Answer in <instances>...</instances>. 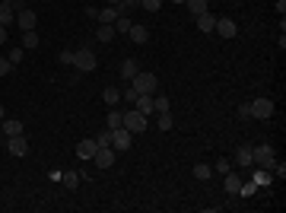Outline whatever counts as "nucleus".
<instances>
[{"label": "nucleus", "instance_id": "nucleus-21", "mask_svg": "<svg viewBox=\"0 0 286 213\" xmlns=\"http://www.w3.org/2000/svg\"><path fill=\"white\" fill-rule=\"evenodd\" d=\"M118 16H121V13H118V6H102V13H99L95 19H99V23H108V26H112Z\"/></svg>", "mask_w": 286, "mask_h": 213}, {"label": "nucleus", "instance_id": "nucleus-32", "mask_svg": "<svg viewBox=\"0 0 286 213\" xmlns=\"http://www.w3.org/2000/svg\"><path fill=\"white\" fill-rule=\"evenodd\" d=\"M156 128H159V131H172V115H169V111H162V115L156 118Z\"/></svg>", "mask_w": 286, "mask_h": 213}, {"label": "nucleus", "instance_id": "nucleus-42", "mask_svg": "<svg viewBox=\"0 0 286 213\" xmlns=\"http://www.w3.org/2000/svg\"><path fill=\"white\" fill-rule=\"evenodd\" d=\"M274 172H277V178H286V162H277Z\"/></svg>", "mask_w": 286, "mask_h": 213}, {"label": "nucleus", "instance_id": "nucleus-25", "mask_svg": "<svg viewBox=\"0 0 286 213\" xmlns=\"http://www.w3.org/2000/svg\"><path fill=\"white\" fill-rule=\"evenodd\" d=\"M112 26H114V32H118V35H127V32H131V26H134V23H131V16H118V19H114Z\"/></svg>", "mask_w": 286, "mask_h": 213}, {"label": "nucleus", "instance_id": "nucleus-19", "mask_svg": "<svg viewBox=\"0 0 286 213\" xmlns=\"http://www.w3.org/2000/svg\"><path fill=\"white\" fill-rule=\"evenodd\" d=\"M83 178H86V175H80V172H60V182H64V185H67V188H70V191H77Z\"/></svg>", "mask_w": 286, "mask_h": 213}, {"label": "nucleus", "instance_id": "nucleus-5", "mask_svg": "<svg viewBox=\"0 0 286 213\" xmlns=\"http://www.w3.org/2000/svg\"><path fill=\"white\" fill-rule=\"evenodd\" d=\"M95 64H99V61H95V54H92L89 48H80L77 54H73V67L83 70V73H92V70H95Z\"/></svg>", "mask_w": 286, "mask_h": 213}, {"label": "nucleus", "instance_id": "nucleus-37", "mask_svg": "<svg viewBox=\"0 0 286 213\" xmlns=\"http://www.w3.org/2000/svg\"><path fill=\"white\" fill-rule=\"evenodd\" d=\"M95 143H99V146H112V131H102V134L95 137Z\"/></svg>", "mask_w": 286, "mask_h": 213}, {"label": "nucleus", "instance_id": "nucleus-8", "mask_svg": "<svg viewBox=\"0 0 286 213\" xmlns=\"http://www.w3.org/2000/svg\"><path fill=\"white\" fill-rule=\"evenodd\" d=\"M114 159H118V153H114L112 146H99V150H95V156H92V162L99 165V169H112Z\"/></svg>", "mask_w": 286, "mask_h": 213}, {"label": "nucleus", "instance_id": "nucleus-44", "mask_svg": "<svg viewBox=\"0 0 286 213\" xmlns=\"http://www.w3.org/2000/svg\"><path fill=\"white\" fill-rule=\"evenodd\" d=\"M121 3V0H105V6H118Z\"/></svg>", "mask_w": 286, "mask_h": 213}, {"label": "nucleus", "instance_id": "nucleus-28", "mask_svg": "<svg viewBox=\"0 0 286 213\" xmlns=\"http://www.w3.org/2000/svg\"><path fill=\"white\" fill-rule=\"evenodd\" d=\"M257 194V182L251 178V182H242V188H238V197H255Z\"/></svg>", "mask_w": 286, "mask_h": 213}, {"label": "nucleus", "instance_id": "nucleus-29", "mask_svg": "<svg viewBox=\"0 0 286 213\" xmlns=\"http://www.w3.org/2000/svg\"><path fill=\"white\" fill-rule=\"evenodd\" d=\"M153 108L162 115V111H169V108H172V99H169V96H156V99H153Z\"/></svg>", "mask_w": 286, "mask_h": 213}, {"label": "nucleus", "instance_id": "nucleus-13", "mask_svg": "<svg viewBox=\"0 0 286 213\" xmlns=\"http://www.w3.org/2000/svg\"><path fill=\"white\" fill-rule=\"evenodd\" d=\"M235 165H242V169H248V165H251V143H242L235 150Z\"/></svg>", "mask_w": 286, "mask_h": 213}, {"label": "nucleus", "instance_id": "nucleus-4", "mask_svg": "<svg viewBox=\"0 0 286 213\" xmlns=\"http://www.w3.org/2000/svg\"><path fill=\"white\" fill-rule=\"evenodd\" d=\"M131 143H134V134H131L127 128L112 131V150H114V153H127V150H131Z\"/></svg>", "mask_w": 286, "mask_h": 213}, {"label": "nucleus", "instance_id": "nucleus-7", "mask_svg": "<svg viewBox=\"0 0 286 213\" xmlns=\"http://www.w3.org/2000/svg\"><path fill=\"white\" fill-rule=\"evenodd\" d=\"M213 32H216L220 38H235L238 26H235V19H229V16H216V26H213Z\"/></svg>", "mask_w": 286, "mask_h": 213}, {"label": "nucleus", "instance_id": "nucleus-24", "mask_svg": "<svg viewBox=\"0 0 286 213\" xmlns=\"http://www.w3.org/2000/svg\"><path fill=\"white\" fill-rule=\"evenodd\" d=\"M185 6L191 10V16H200V13H207V0H185Z\"/></svg>", "mask_w": 286, "mask_h": 213}, {"label": "nucleus", "instance_id": "nucleus-2", "mask_svg": "<svg viewBox=\"0 0 286 213\" xmlns=\"http://www.w3.org/2000/svg\"><path fill=\"white\" fill-rule=\"evenodd\" d=\"M146 121H149L146 115H140L137 108H131V111H124V121H121V128H127L131 134H143V131H146Z\"/></svg>", "mask_w": 286, "mask_h": 213}, {"label": "nucleus", "instance_id": "nucleus-38", "mask_svg": "<svg viewBox=\"0 0 286 213\" xmlns=\"http://www.w3.org/2000/svg\"><path fill=\"white\" fill-rule=\"evenodd\" d=\"M213 169L220 172V175H226V172H229V159H223V156H220V159H216V165H213Z\"/></svg>", "mask_w": 286, "mask_h": 213}, {"label": "nucleus", "instance_id": "nucleus-46", "mask_svg": "<svg viewBox=\"0 0 286 213\" xmlns=\"http://www.w3.org/2000/svg\"><path fill=\"white\" fill-rule=\"evenodd\" d=\"M0 3H13V0H0Z\"/></svg>", "mask_w": 286, "mask_h": 213}, {"label": "nucleus", "instance_id": "nucleus-23", "mask_svg": "<svg viewBox=\"0 0 286 213\" xmlns=\"http://www.w3.org/2000/svg\"><path fill=\"white\" fill-rule=\"evenodd\" d=\"M121 121H124V115H121L118 108H112V111H108V118H105V128H108V131H118Z\"/></svg>", "mask_w": 286, "mask_h": 213}, {"label": "nucleus", "instance_id": "nucleus-6", "mask_svg": "<svg viewBox=\"0 0 286 213\" xmlns=\"http://www.w3.org/2000/svg\"><path fill=\"white\" fill-rule=\"evenodd\" d=\"M248 108H251V118H261V121L274 118V102L270 99H255V102H248Z\"/></svg>", "mask_w": 286, "mask_h": 213}, {"label": "nucleus", "instance_id": "nucleus-34", "mask_svg": "<svg viewBox=\"0 0 286 213\" xmlns=\"http://www.w3.org/2000/svg\"><path fill=\"white\" fill-rule=\"evenodd\" d=\"M137 96H140V92H137V89H134V86H131V83H127V89H124V92H121V99H124V102H137Z\"/></svg>", "mask_w": 286, "mask_h": 213}, {"label": "nucleus", "instance_id": "nucleus-20", "mask_svg": "<svg viewBox=\"0 0 286 213\" xmlns=\"http://www.w3.org/2000/svg\"><path fill=\"white\" fill-rule=\"evenodd\" d=\"M134 105H137V111H140V115H146V118L156 111L153 108V96H137V102H134Z\"/></svg>", "mask_w": 286, "mask_h": 213}, {"label": "nucleus", "instance_id": "nucleus-41", "mask_svg": "<svg viewBox=\"0 0 286 213\" xmlns=\"http://www.w3.org/2000/svg\"><path fill=\"white\" fill-rule=\"evenodd\" d=\"M235 115L242 118V121H245V118H251V108H248V102H242V105H238V108H235Z\"/></svg>", "mask_w": 286, "mask_h": 213}, {"label": "nucleus", "instance_id": "nucleus-17", "mask_svg": "<svg viewBox=\"0 0 286 213\" xmlns=\"http://www.w3.org/2000/svg\"><path fill=\"white\" fill-rule=\"evenodd\" d=\"M137 73H140V64H137V61H134V57H127V61H124V64H121V77H124V80H127V83H131V80H134V77H137Z\"/></svg>", "mask_w": 286, "mask_h": 213}, {"label": "nucleus", "instance_id": "nucleus-35", "mask_svg": "<svg viewBox=\"0 0 286 213\" xmlns=\"http://www.w3.org/2000/svg\"><path fill=\"white\" fill-rule=\"evenodd\" d=\"M23 51H26V48H13V51H10V54H6V61H10V64H13V67H16V64H19V61H23Z\"/></svg>", "mask_w": 286, "mask_h": 213}, {"label": "nucleus", "instance_id": "nucleus-31", "mask_svg": "<svg viewBox=\"0 0 286 213\" xmlns=\"http://www.w3.org/2000/svg\"><path fill=\"white\" fill-rule=\"evenodd\" d=\"M210 175H213V169H210V165H203V162H197V165H194V178H200V182H207Z\"/></svg>", "mask_w": 286, "mask_h": 213}, {"label": "nucleus", "instance_id": "nucleus-18", "mask_svg": "<svg viewBox=\"0 0 286 213\" xmlns=\"http://www.w3.org/2000/svg\"><path fill=\"white\" fill-rule=\"evenodd\" d=\"M127 35H131V42H137V45H146V38H149V29H146V26H137V23H134Z\"/></svg>", "mask_w": 286, "mask_h": 213}, {"label": "nucleus", "instance_id": "nucleus-22", "mask_svg": "<svg viewBox=\"0 0 286 213\" xmlns=\"http://www.w3.org/2000/svg\"><path fill=\"white\" fill-rule=\"evenodd\" d=\"M10 23H16V10L10 3H0V26H10Z\"/></svg>", "mask_w": 286, "mask_h": 213}, {"label": "nucleus", "instance_id": "nucleus-12", "mask_svg": "<svg viewBox=\"0 0 286 213\" xmlns=\"http://www.w3.org/2000/svg\"><path fill=\"white\" fill-rule=\"evenodd\" d=\"M223 188H226V194H229V197H235V194H238V188H242V178H238L235 172H226V178H223Z\"/></svg>", "mask_w": 286, "mask_h": 213}, {"label": "nucleus", "instance_id": "nucleus-16", "mask_svg": "<svg viewBox=\"0 0 286 213\" xmlns=\"http://www.w3.org/2000/svg\"><path fill=\"white\" fill-rule=\"evenodd\" d=\"M197 19V29H200V32H213V26H216V16H213V13H200V16H194Z\"/></svg>", "mask_w": 286, "mask_h": 213}, {"label": "nucleus", "instance_id": "nucleus-39", "mask_svg": "<svg viewBox=\"0 0 286 213\" xmlns=\"http://www.w3.org/2000/svg\"><path fill=\"white\" fill-rule=\"evenodd\" d=\"M10 73H13V64L6 57H0V77H10Z\"/></svg>", "mask_w": 286, "mask_h": 213}, {"label": "nucleus", "instance_id": "nucleus-3", "mask_svg": "<svg viewBox=\"0 0 286 213\" xmlns=\"http://www.w3.org/2000/svg\"><path fill=\"white\" fill-rule=\"evenodd\" d=\"M131 86L140 92V96H153V92H156V86H159V80H156L153 73H143V70H140L137 77L131 80Z\"/></svg>", "mask_w": 286, "mask_h": 213}, {"label": "nucleus", "instance_id": "nucleus-40", "mask_svg": "<svg viewBox=\"0 0 286 213\" xmlns=\"http://www.w3.org/2000/svg\"><path fill=\"white\" fill-rule=\"evenodd\" d=\"M57 61H60V64H73V51H70V48H64V51L57 54Z\"/></svg>", "mask_w": 286, "mask_h": 213}, {"label": "nucleus", "instance_id": "nucleus-45", "mask_svg": "<svg viewBox=\"0 0 286 213\" xmlns=\"http://www.w3.org/2000/svg\"><path fill=\"white\" fill-rule=\"evenodd\" d=\"M0 121H3V105H0Z\"/></svg>", "mask_w": 286, "mask_h": 213}, {"label": "nucleus", "instance_id": "nucleus-1", "mask_svg": "<svg viewBox=\"0 0 286 213\" xmlns=\"http://www.w3.org/2000/svg\"><path fill=\"white\" fill-rule=\"evenodd\" d=\"M251 165H257V169H267V172H274V165H277L274 146H267V143H261V146H251Z\"/></svg>", "mask_w": 286, "mask_h": 213}, {"label": "nucleus", "instance_id": "nucleus-10", "mask_svg": "<svg viewBox=\"0 0 286 213\" xmlns=\"http://www.w3.org/2000/svg\"><path fill=\"white\" fill-rule=\"evenodd\" d=\"M16 23H19V29H23V32H29V29H35L38 16H35L32 10H19V13H16Z\"/></svg>", "mask_w": 286, "mask_h": 213}, {"label": "nucleus", "instance_id": "nucleus-47", "mask_svg": "<svg viewBox=\"0 0 286 213\" xmlns=\"http://www.w3.org/2000/svg\"><path fill=\"white\" fill-rule=\"evenodd\" d=\"M175 3H185V0H175Z\"/></svg>", "mask_w": 286, "mask_h": 213}, {"label": "nucleus", "instance_id": "nucleus-27", "mask_svg": "<svg viewBox=\"0 0 286 213\" xmlns=\"http://www.w3.org/2000/svg\"><path fill=\"white\" fill-rule=\"evenodd\" d=\"M102 99H105V105H112V108H114V105L121 102V89H114V86H108V89L102 92Z\"/></svg>", "mask_w": 286, "mask_h": 213}, {"label": "nucleus", "instance_id": "nucleus-43", "mask_svg": "<svg viewBox=\"0 0 286 213\" xmlns=\"http://www.w3.org/2000/svg\"><path fill=\"white\" fill-rule=\"evenodd\" d=\"M6 42V26H0V45Z\"/></svg>", "mask_w": 286, "mask_h": 213}, {"label": "nucleus", "instance_id": "nucleus-15", "mask_svg": "<svg viewBox=\"0 0 286 213\" xmlns=\"http://www.w3.org/2000/svg\"><path fill=\"white\" fill-rule=\"evenodd\" d=\"M114 35H118V32H114V26H108V23H99V29H95V38H99L102 45H108Z\"/></svg>", "mask_w": 286, "mask_h": 213}, {"label": "nucleus", "instance_id": "nucleus-9", "mask_svg": "<svg viewBox=\"0 0 286 213\" xmlns=\"http://www.w3.org/2000/svg\"><path fill=\"white\" fill-rule=\"evenodd\" d=\"M6 153H13V156H26V153H29V140H26V134L6 137Z\"/></svg>", "mask_w": 286, "mask_h": 213}, {"label": "nucleus", "instance_id": "nucleus-11", "mask_svg": "<svg viewBox=\"0 0 286 213\" xmlns=\"http://www.w3.org/2000/svg\"><path fill=\"white\" fill-rule=\"evenodd\" d=\"M95 150H99V143H95L92 137H86V140H80V143H77V156H80V159H92V156H95Z\"/></svg>", "mask_w": 286, "mask_h": 213}, {"label": "nucleus", "instance_id": "nucleus-14", "mask_svg": "<svg viewBox=\"0 0 286 213\" xmlns=\"http://www.w3.org/2000/svg\"><path fill=\"white\" fill-rule=\"evenodd\" d=\"M0 131H3L6 137H16V134H23V121H16V118H3Z\"/></svg>", "mask_w": 286, "mask_h": 213}, {"label": "nucleus", "instance_id": "nucleus-33", "mask_svg": "<svg viewBox=\"0 0 286 213\" xmlns=\"http://www.w3.org/2000/svg\"><path fill=\"white\" fill-rule=\"evenodd\" d=\"M137 6H140V0H121V3H118V13H121V16H127V13L137 10Z\"/></svg>", "mask_w": 286, "mask_h": 213}, {"label": "nucleus", "instance_id": "nucleus-30", "mask_svg": "<svg viewBox=\"0 0 286 213\" xmlns=\"http://www.w3.org/2000/svg\"><path fill=\"white\" fill-rule=\"evenodd\" d=\"M255 182H257V188H267L274 178H270V172H267V169H257V172H255Z\"/></svg>", "mask_w": 286, "mask_h": 213}, {"label": "nucleus", "instance_id": "nucleus-36", "mask_svg": "<svg viewBox=\"0 0 286 213\" xmlns=\"http://www.w3.org/2000/svg\"><path fill=\"white\" fill-rule=\"evenodd\" d=\"M140 6H143L146 13H156V10L162 6V0H140Z\"/></svg>", "mask_w": 286, "mask_h": 213}, {"label": "nucleus", "instance_id": "nucleus-26", "mask_svg": "<svg viewBox=\"0 0 286 213\" xmlns=\"http://www.w3.org/2000/svg\"><path fill=\"white\" fill-rule=\"evenodd\" d=\"M38 42H42V38H38V32L35 29H29V32H23V48H38Z\"/></svg>", "mask_w": 286, "mask_h": 213}]
</instances>
